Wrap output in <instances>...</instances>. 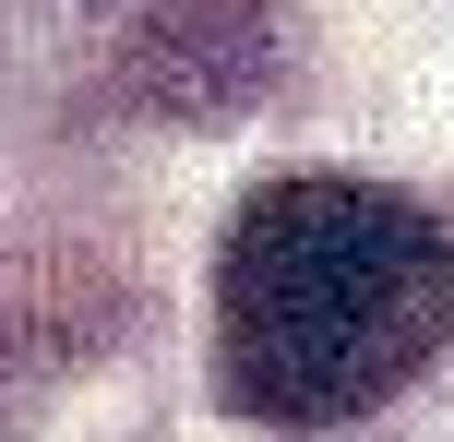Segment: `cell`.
Masks as SVG:
<instances>
[{
	"mask_svg": "<svg viewBox=\"0 0 454 442\" xmlns=\"http://www.w3.org/2000/svg\"><path fill=\"white\" fill-rule=\"evenodd\" d=\"M454 335V239L383 180H263L215 252V383L239 419L335 430Z\"/></svg>",
	"mask_w": 454,
	"mask_h": 442,
	"instance_id": "1",
	"label": "cell"
}]
</instances>
